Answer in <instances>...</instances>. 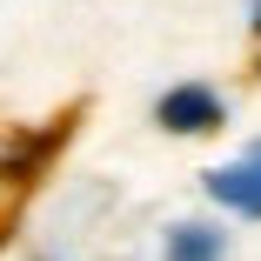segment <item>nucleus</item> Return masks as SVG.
<instances>
[{"mask_svg":"<svg viewBox=\"0 0 261 261\" xmlns=\"http://www.w3.org/2000/svg\"><path fill=\"white\" fill-rule=\"evenodd\" d=\"M254 34H261V0H254Z\"/></svg>","mask_w":261,"mask_h":261,"instance_id":"obj_4","label":"nucleus"},{"mask_svg":"<svg viewBox=\"0 0 261 261\" xmlns=\"http://www.w3.org/2000/svg\"><path fill=\"white\" fill-rule=\"evenodd\" d=\"M168 261H221V234L201 228V221H181L168 234Z\"/></svg>","mask_w":261,"mask_h":261,"instance_id":"obj_3","label":"nucleus"},{"mask_svg":"<svg viewBox=\"0 0 261 261\" xmlns=\"http://www.w3.org/2000/svg\"><path fill=\"white\" fill-rule=\"evenodd\" d=\"M254 74H261V67H254Z\"/></svg>","mask_w":261,"mask_h":261,"instance_id":"obj_5","label":"nucleus"},{"mask_svg":"<svg viewBox=\"0 0 261 261\" xmlns=\"http://www.w3.org/2000/svg\"><path fill=\"white\" fill-rule=\"evenodd\" d=\"M207 194H215L221 207H234V215L261 221V141L241 154V161H228V168L207 174Z\"/></svg>","mask_w":261,"mask_h":261,"instance_id":"obj_2","label":"nucleus"},{"mask_svg":"<svg viewBox=\"0 0 261 261\" xmlns=\"http://www.w3.org/2000/svg\"><path fill=\"white\" fill-rule=\"evenodd\" d=\"M154 121H161L168 134H215V127L228 121V108H221L215 87L188 81V87H168L161 100H154Z\"/></svg>","mask_w":261,"mask_h":261,"instance_id":"obj_1","label":"nucleus"}]
</instances>
